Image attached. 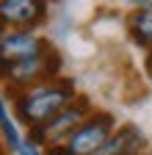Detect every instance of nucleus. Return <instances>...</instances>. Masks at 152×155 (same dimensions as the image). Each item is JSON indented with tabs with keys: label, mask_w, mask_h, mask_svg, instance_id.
<instances>
[{
	"label": "nucleus",
	"mask_w": 152,
	"mask_h": 155,
	"mask_svg": "<svg viewBox=\"0 0 152 155\" xmlns=\"http://www.w3.org/2000/svg\"><path fill=\"white\" fill-rule=\"evenodd\" d=\"M72 100H75V83L66 81V78H58V81H50V83L31 86V89L20 91L14 100V111L28 127H36V125L50 122Z\"/></svg>",
	"instance_id": "1"
},
{
	"label": "nucleus",
	"mask_w": 152,
	"mask_h": 155,
	"mask_svg": "<svg viewBox=\"0 0 152 155\" xmlns=\"http://www.w3.org/2000/svg\"><path fill=\"white\" fill-rule=\"evenodd\" d=\"M50 42L42 36H36L31 31H14V33H6L0 36V78H6V72L20 64V61H28V58H36V55H44L50 53Z\"/></svg>",
	"instance_id": "2"
},
{
	"label": "nucleus",
	"mask_w": 152,
	"mask_h": 155,
	"mask_svg": "<svg viewBox=\"0 0 152 155\" xmlns=\"http://www.w3.org/2000/svg\"><path fill=\"white\" fill-rule=\"evenodd\" d=\"M113 133V116L111 114H91L80 127H75L66 139V150L72 155H97L102 144L111 139Z\"/></svg>",
	"instance_id": "3"
},
{
	"label": "nucleus",
	"mask_w": 152,
	"mask_h": 155,
	"mask_svg": "<svg viewBox=\"0 0 152 155\" xmlns=\"http://www.w3.org/2000/svg\"><path fill=\"white\" fill-rule=\"evenodd\" d=\"M89 111H91V105H89L86 97H75L64 111H58L50 122L42 125L44 127V136H47V144H58L61 139H69V133L86 122Z\"/></svg>",
	"instance_id": "4"
},
{
	"label": "nucleus",
	"mask_w": 152,
	"mask_h": 155,
	"mask_svg": "<svg viewBox=\"0 0 152 155\" xmlns=\"http://www.w3.org/2000/svg\"><path fill=\"white\" fill-rule=\"evenodd\" d=\"M44 14H47L44 0H0V19L20 31L39 25Z\"/></svg>",
	"instance_id": "5"
},
{
	"label": "nucleus",
	"mask_w": 152,
	"mask_h": 155,
	"mask_svg": "<svg viewBox=\"0 0 152 155\" xmlns=\"http://www.w3.org/2000/svg\"><path fill=\"white\" fill-rule=\"evenodd\" d=\"M144 133L136 125H125L116 133H111V139L102 144V150L97 155H138V150L144 147Z\"/></svg>",
	"instance_id": "6"
},
{
	"label": "nucleus",
	"mask_w": 152,
	"mask_h": 155,
	"mask_svg": "<svg viewBox=\"0 0 152 155\" xmlns=\"http://www.w3.org/2000/svg\"><path fill=\"white\" fill-rule=\"evenodd\" d=\"M127 25H130V33H133V42H138L141 47L152 50V6L133 11Z\"/></svg>",
	"instance_id": "7"
},
{
	"label": "nucleus",
	"mask_w": 152,
	"mask_h": 155,
	"mask_svg": "<svg viewBox=\"0 0 152 155\" xmlns=\"http://www.w3.org/2000/svg\"><path fill=\"white\" fill-rule=\"evenodd\" d=\"M0 133H3V139H6V144H8V150L20 152L22 139H20V130H17V125H14V116H11L8 108H6V100H0Z\"/></svg>",
	"instance_id": "8"
},
{
	"label": "nucleus",
	"mask_w": 152,
	"mask_h": 155,
	"mask_svg": "<svg viewBox=\"0 0 152 155\" xmlns=\"http://www.w3.org/2000/svg\"><path fill=\"white\" fill-rule=\"evenodd\" d=\"M20 155H44V152L36 147V144H31V141H28V144H22V147H20Z\"/></svg>",
	"instance_id": "9"
},
{
	"label": "nucleus",
	"mask_w": 152,
	"mask_h": 155,
	"mask_svg": "<svg viewBox=\"0 0 152 155\" xmlns=\"http://www.w3.org/2000/svg\"><path fill=\"white\" fill-rule=\"evenodd\" d=\"M47 155H72V152L66 150V144H50Z\"/></svg>",
	"instance_id": "10"
},
{
	"label": "nucleus",
	"mask_w": 152,
	"mask_h": 155,
	"mask_svg": "<svg viewBox=\"0 0 152 155\" xmlns=\"http://www.w3.org/2000/svg\"><path fill=\"white\" fill-rule=\"evenodd\" d=\"M133 3L141 6V8H149V6H152V0H133Z\"/></svg>",
	"instance_id": "11"
},
{
	"label": "nucleus",
	"mask_w": 152,
	"mask_h": 155,
	"mask_svg": "<svg viewBox=\"0 0 152 155\" xmlns=\"http://www.w3.org/2000/svg\"><path fill=\"white\" fill-rule=\"evenodd\" d=\"M147 72H149V75H152V53H149V55H147Z\"/></svg>",
	"instance_id": "12"
}]
</instances>
